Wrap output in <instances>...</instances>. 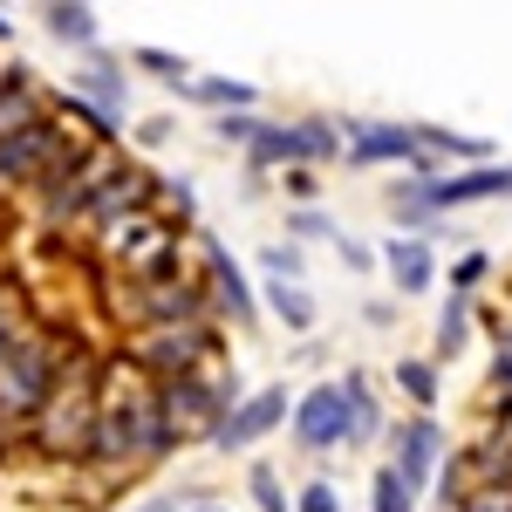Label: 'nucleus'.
I'll list each match as a JSON object with an SVG mask.
<instances>
[{"mask_svg": "<svg viewBox=\"0 0 512 512\" xmlns=\"http://www.w3.org/2000/svg\"><path fill=\"white\" fill-rule=\"evenodd\" d=\"M96 458H158L171 451V424H164V403L158 390H123L96 403V437H89Z\"/></svg>", "mask_w": 512, "mask_h": 512, "instance_id": "obj_1", "label": "nucleus"}, {"mask_svg": "<svg viewBox=\"0 0 512 512\" xmlns=\"http://www.w3.org/2000/svg\"><path fill=\"white\" fill-rule=\"evenodd\" d=\"M55 396V349L41 335H14L0 362V410H41Z\"/></svg>", "mask_w": 512, "mask_h": 512, "instance_id": "obj_2", "label": "nucleus"}, {"mask_svg": "<svg viewBox=\"0 0 512 512\" xmlns=\"http://www.w3.org/2000/svg\"><path fill=\"white\" fill-rule=\"evenodd\" d=\"M158 403H164L171 437H178V431H219L226 410H233V390H219V383H205V376H178V383H164V390H158Z\"/></svg>", "mask_w": 512, "mask_h": 512, "instance_id": "obj_3", "label": "nucleus"}, {"mask_svg": "<svg viewBox=\"0 0 512 512\" xmlns=\"http://www.w3.org/2000/svg\"><path fill=\"white\" fill-rule=\"evenodd\" d=\"M62 158V123L55 117H35L28 130H14L7 144H0V178L7 185H41L48 171Z\"/></svg>", "mask_w": 512, "mask_h": 512, "instance_id": "obj_4", "label": "nucleus"}, {"mask_svg": "<svg viewBox=\"0 0 512 512\" xmlns=\"http://www.w3.org/2000/svg\"><path fill=\"white\" fill-rule=\"evenodd\" d=\"M103 246H110V260H123L137 280L171 274V260H178V239L164 233V226H151V219H123V226H110Z\"/></svg>", "mask_w": 512, "mask_h": 512, "instance_id": "obj_5", "label": "nucleus"}, {"mask_svg": "<svg viewBox=\"0 0 512 512\" xmlns=\"http://www.w3.org/2000/svg\"><path fill=\"white\" fill-rule=\"evenodd\" d=\"M212 355V335L205 328H151L137 342V362L158 376V383H178V376H198V362Z\"/></svg>", "mask_w": 512, "mask_h": 512, "instance_id": "obj_6", "label": "nucleus"}, {"mask_svg": "<svg viewBox=\"0 0 512 512\" xmlns=\"http://www.w3.org/2000/svg\"><path fill=\"white\" fill-rule=\"evenodd\" d=\"M137 315L151 321V328H198L205 315V294H198L185 274H158V280H137Z\"/></svg>", "mask_w": 512, "mask_h": 512, "instance_id": "obj_7", "label": "nucleus"}, {"mask_svg": "<svg viewBox=\"0 0 512 512\" xmlns=\"http://www.w3.org/2000/svg\"><path fill=\"white\" fill-rule=\"evenodd\" d=\"M48 424H41V437H48V451H89V437H96V396L89 390H55L48 403Z\"/></svg>", "mask_w": 512, "mask_h": 512, "instance_id": "obj_8", "label": "nucleus"}, {"mask_svg": "<svg viewBox=\"0 0 512 512\" xmlns=\"http://www.w3.org/2000/svg\"><path fill=\"white\" fill-rule=\"evenodd\" d=\"M151 198V171H137V164H117L110 158V171H103V185H96V198H89V219L110 233V226H123V219H137V205Z\"/></svg>", "mask_w": 512, "mask_h": 512, "instance_id": "obj_9", "label": "nucleus"}, {"mask_svg": "<svg viewBox=\"0 0 512 512\" xmlns=\"http://www.w3.org/2000/svg\"><path fill=\"white\" fill-rule=\"evenodd\" d=\"M280 417H287V390H260V396H246V403H233L226 410V424H219V444L226 451H246V444H260V437L274 431Z\"/></svg>", "mask_w": 512, "mask_h": 512, "instance_id": "obj_10", "label": "nucleus"}, {"mask_svg": "<svg viewBox=\"0 0 512 512\" xmlns=\"http://www.w3.org/2000/svg\"><path fill=\"white\" fill-rule=\"evenodd\" d=\"M294 437H301L308 451L342 444V383H321V390L301 396V410H294Z\"/></svg>", "mask_w": 512, "mask_h": 512, "instance_id": "obj_11", "label": "nucleus"}, {"mask_svg": "<svg viewBox=\"0 0 512 512\" xmlns=\"http://www.w3.org/2000/svg\"><path fill=\"white\" fill-rule=\"evenodd\" d=\"M472 198H512V164H485L465 178H424V205H472Z\"/></svg>", "mask_w": 512, "mask_h": 512, "instance_id": "obj_12", "label": "nucleus"}, {"mask_svg": "<svg viewBox=\"0 0 512 512\" xmlns=\"http://www.w3.org/2000/svg\"><path fill=\"white\" fill-rule=\"evenodd\" d=\"M335 151V137L321 130V123H287V130H267L260 123V137H253V158L274 164V158H328Z\"/></svg>", "mask_w": 512, "mask_h": 512, "instance_id": "obj_13", "label": "nucleus"}, {"mask_svg": "<svg viewBox=\"0 0 512 512\" xmlns=\"http://www.w3.org/2000/svg\"><path fill=\"white\" fill-rule=\"evenodd\" d=\"M437 451H444V437H437V424L431 417H417V424H403V437H396V465L390 472L417 492L424 478H431V465H437Z\"/></svg>", "mask_w": 512, "mask_h": 512, "instance_id": "obj_14", "label": "nucleus"}, {"mask_svg": "<svg viewBox=\"0 0 512 512\" xmlns=\"http://www.w3.org/2000/svg\"><path fill=\"white\" fill-rule=\"evenodd\" d=\"M35 117H48L41 110V96H35V76L14 62V69H0V144L14 137V130H28Z\"/></svg>", "mask_w": 512, "mask_h": 512, "instance_id": "obj_15", "label": "nucleus"}, {"mask_svg": "<svg viewBox=\"0 0 512 512\" xmlns=\"http://www.w3.org/2000/svg\"><path fill=\"white\" fill-rule=\"evenodd\" d=\"M383 260H390L396 294H424V287H431V246H424V239H390Z\"/></svg>", "mask_w": 512, "mask_h": 512, "instance_id": "obj_16", "label": "nucleus"}, {"mask_svg": "<svg viewBox=\"0 0 512 512\" xmlns=\"http://www.w3.org/2000/svg\"><path fill=\"white\" fill-rule=\"evenodd\" d=\"M355 158L376 164V158H417V130H383V123H355L349 130Z\"/></svg>", "mask_w": 512, "mask_h": 512, "instance_id": "obj_17", "label": "nucleus"}, {"mask_svg": "<svg viewBox=\"0 0 512 512\" xmlns=\"http://www.w3.org/2000/svg\"><path fill=\"white\" fill-rule=\"evenodd\" d=\"M76 89H82V103L103 110L110 123L123 117V69H117V62H89V69L76 76Z\"/></svg>", "mask_w": 512, "mask_h": 512, "instance_id": "obj_18", "label": "nucleus"}, {"mask_svg": "<svg viewBox=\"0 0 512 512\" xmlns=\"http://www.w3.org/2000/svg\"><path fill=\"white\" fill-rule=\"evenodd\" d=\"M369 437H376V396L362 376H349L342 383V444H369Z\"/></svg>", "mask_w": 512, "mask_h": 512, "instance_id": "obj_19", "label": "nucleus"}, {"mask_svg": "<svg viewBox=\"0 0 512 512\" xmlns=\"http://www.w3.org/2000/svg\"><path fill=\"white\" fill-rule=\"evenodd\" d=\"M205 253H212V280H219V301H226V308H233L239 321H253V294H246L239 267L226 260V246H219V239H205Z\"/></svg>", "mask_w": 512, "mask_h": 512, "instance_id": "obj_20", "label": "nucleus"}, {"mask_svg": "<svg viewBox=\"0 0 512 512\" xmlns=\"http://www.w3.org/2000/svg\"><path fill=\"white\" fill-rule=\"evenodd\" d=\"M41 21L55 41H76V48L96 41V7H41Z\"/></svg>", "mask_w": 512, "mask_h": 512, "instance_id": "obj_21", "label": "nucleus"}, {"mask_svg": "<svg viewBox=\"0 0 512 512\" xmlns=\"http://www.w3.org/2000/svg\"><path fill=\"white\" fill-rule=\"evenodd\" d=\"M465 321H472V301H465V287H451V308L437 315V355L465 349Z\"/></svg>", "mask_w": 512, "mask_h": 512, "instance_id": "obj_22", "label": "nucleus"}, {"mask_svg": "<svg viewBox=\"0 0 512 512\" xmlns=\"http://www.w3.org/2000/svg\"><path fill=\"white\" fill-rule=\"evenodd\" d=\"M274 315H280V321H294V328H315V301H308L301 287L274 280Z\"/></svg>", "mask_w": 512, "mask_h": 512, "instance_id": "obj_23", "label": "nucleus"}, {"mask_svg": "<svg viewBox=\"0 0 512 512\" xmlns=\"http://www.w3.org/2000/svg\"><path fill=\"white\" fill-rule=\"evenodd\" d=\"M369 512H410V485H403L390 465L376 472V506H369Z\"/></svg>", "mask_w": 512, "mask_h": 512, "instance_id": "obj_24", "label": "nucleus"}, {"mask_svg": "<svg viewBox=\"0 0 512 512\" xmlns=\"http://www.w3.org/2000/svg\"><path fill=\"white\" fill-rule=\"evenodd\" d=\"M396 383L417 396V403H431L437 396V376H431V362H396Z\"/></svg>", "mask_w": 512, "mask_h": 512, "instance_id": "obj_25", "label": "nucleus"}, {"mask_svg": "<svg viewBox=\"0 0 512 512\" xmlns=\"http://www.w3.org/2000/svg\"><path fill=\"white\" fill-rule=\"evenodd\" d=\"M458 512H512V485H478L458 499Z\"/></svg>", "mask_w": 512, "mask_h": 512, "instance_id": "obj_26", "label": "nucleus"}, {"mask_svg": "<svg viewBox=\"0 0 512 512\" xmlns=\"http://www.w3.org/2000/svg\"><path fill=\"white\" fill-rule=\"evenodd\" d=\"M253 499H260V512H294L287 492H280V478L267 472V465H253Z\"/></svg>", "mask_w": 512, "mask_h": 512, "instance_id": "obj_27", "label": "nucleus"}, {"mask_svg": "<svg viewBox=\"0 0 512 512\" xmlns=\"http://www.w3.org/2000/svg\"><path fill=\"white\" fill-rule=\"evenodd\" d=\"M198 96H205V103H233V110L253 103V89H246V82H198Z\"/></svg>", "mask_w": 512, "mask_h": 512, "instance_id": "obj_28", "label": "nucleus"}, {"mask_svg": "<svg viewBox=\"0 0 512 512\" xmlns=\"http://www.w3.org/2000/svg\"><path fill=\"white\" fill-rule=\"evenodd\" d=\"M137 62H144L151 76H164V82H185V62H178V55H164V48H137Z\"/></svg>", "mask_w": 512, "mask_h": 512, "instance_id": "obj_29", "label": "nucleus"}, {"mask_svg": "<svg viewBox=\"0 0 512 512\" xmlns=\"http://www.w3.org/2000/svg\"><path fill=\"white\" fill-rule=\"evenodd\" d=\"M417 144H437V151H451V158H478V151H485L472 137H444V130H417Z\"/></svg>", "mask_w": 512, "mask_h": 512, "instance_id": "obj_30", "label": "nucleus"}, {"mask_svg": "<svg viewBox=\"0 0 512 512\" xmlns=\"http://www.w3.org/2000/svg\"><path fill=\"white\" fill-rule=\"evenodd\" d=\"M219 137H226V144H253V137H260V123L246 117V110H239V117L226 110V117H219Z\"/></svg>", "mask_w": 512, "mask_h": 512, "instance_id": "obj_31", "label": "nucleus"}, {"mask_svg": "<svg viewBox=\"0 0 512 512\" xmlns=\"http://www.w3.org/2000/svg\"><path fill=\"white\" fill-rule=\"evenodd\" d=\"M267 274L274 280H301V253H294V246H267Z\"/></svg>", "mask_w": 512, "mask_h": 512, "instance_id": "obj_32", "label": "nucleus"}, {"mask_svg": "<svg viewBox=\"0 0 512 512\" xmlns=\"http://www.w3.org/2000/svg\"><path fill=\"white\" fill-rule=\"evenodd\" d=\"M301 512H342L335 485H308V492H301Z\"/></svg>", "mask_w": 512, "mask_h": 512, "instance_id": "obj_33", "label": "nucleus"}, {"mask_svg": "<svg viewBox=\"0 0 512 512\" xmlns=\"http://www.w3.org/2000/svg\"><path fill=\"white\" fill-rule=\"evenodd\" d=\"M492 383H499V390H512V342L499 349V362H492Z\"/></svg>", "mask_w": 512, "mask_h": 512, "instance_id": "obj_34", "label": "nucleus"}, {"mask_svg": "<svg viewBox=\"0 0 512 512\" xmlns=\"http://www.w3.org/2000/svg\"><path fill=\"white\" fill-rule=\"evenodd\" d=\"M294 233H308V239H321V233H328V219H321V212H301V219H294Z\"/></svg>", "mask_w": 512, "mask_h": 512, "instance_id": "obj_35", "label": "nucleus"}, {"mask_svg": "<svg viewBox=\"0 0 512 512\" xmlns=\"http://www.w3.org/2000/svg\"><path fill=\"white\" fill-rule=\"evenodd\" d=\"M7 349H14V321L0 315V362H7Z\"/></svg>", "mask_w": 512, "mask_h": 512, "instance_id": "obj_36", "label": "nucleus"}, {"mask_svg": "<svg viewBox=\"0 0 512 512\" xmlns=\"http://www.w3.org/2000/svg\"><path fill=\"white\" fill-rule=\"evenodd\" d=\"M137 512H178V499H151V506H137Z\"/></svg>", "mask_w": 512, "mask_h": 512, "instance_id": "obj_37", "label": "nucleus"}, {"mask_svg": "<svg viewBox=\"0 0 512 512\" xmlns=\"http://www.w3.org/2000/svg\"><path fill=\"white\" fill-rule=\"evenodd\" d=\"M192 512H226V506H192Z\"/></svg>", "mask_w": 512, "mask_h": 512, "instance_id": "obj_38", "label": "nucleus"}, {"mask_svg": "<svg viewBox=\"0 0 512 512\" xmlns=\"http://www.w3.org/2000/svg\"><path fill=\"white\" fill-rule=\"evenodd\" d=\"M0 35H7V21H0Z\"/></svg>", "mask_w": 512, "mask_h": 512, "instance_id": "obj_39", "label": "nucleus"}]
</instances>
